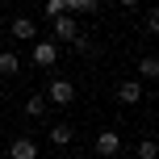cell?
Listing matches in <instances>:
<instances>
[{"label":"cell","instance_id":"cell-1","mask_svg":"<svg viewBox=\"0 0 159 159\" xmlns=\"http://www.w3.org/2000/svg\"><path fill=\"white\" fill-rule=\"evenodd\" d=\"M50 34H55V46H71V38L80 34V17H71V13L50 17Z\"/></svg>","mask_w":159,"mask_h":159},{"label":"cell","instance_id":"cell-2","mask_svg":"<svg viewBox=\"0 0 159 159\" xmlns=\"http://www.w3.org/2000/svg\"><path fill=\"white\" fill-rule=\"evenodd\" d=\"M42 96H46V105H71V101H75V84H71V80H63V75H55V80L46 84V92H42Z\"/></svg>","mask_w":159,"mask_h":159},{"label":"cell","instance_id":"cell-3","mask_svg":"<svg viewBox=\"0 0 159 159\" xmlns=\"http://www.w3.org/2000/svg\"><path fill=\"white\" fill-rule=\"evenodd\" d=\"M8 159H42V147H38V138H30V134H21V138H13L8 143Z\"/></svg>","mask_w":159,"mask_h":159},{"label":"cell","instance_id":"cell-4","mask_svg":"<svg viewBox=\"0 0 159 159\" xmlns=\"http://www.w3.org/2000/svg\"><path fill=\"white\" fill-rule=\"evenodd\" d=\"M96 155L101 159H117L121 155V134L117 130H101V134H96Z\"/></svg>","mask_w":159,"mask_h":159},{"label":"cell","instance_id":"cell-5","mask_svg":"<svg viewBox=\"0 0 159 159\" xmlns=\"http://www.w3.org/2000/svg\"><path fill=\"white\" fill-rule=\"evenodd\" d=\"M143 96H147L143 80H121L117 84V105H143Z\"/></svg>","mask_w":159,"mask_h":159},{"label":"cell","instance_id":"cell-6","mask_svg":"<svg viewBox=\"0 0 159 159\" xmlns=\"http://www.w3.org/2000/svg\"><path fill=\"white\" fill-rule=\"evenodd\" d=\"M55 63H59V46H55V42H34V67L50 71Z\"/></svg>","mask_w":159,"mask_h":159},{"label":"cell","instance_id":"cell-7","mask_svg":"<svg viewBox=\"0 0 159 159\" xmlns=\"http://www.w3.org/2000/svg\"><path fill=\"white\" fill-rule=\"evenodd\" d=\"M8 34H13L17 42H38V25H34V17H13V21H8Z\"/></svg>","mask_w":159,"mask_h":159},{"label":"cell","instance_id":"cell-8","mask_svg":"<svg viewBox=\"0 0 159 159\" xmlns=\"http://www.w3.org/2000/svg\"><path fill=\"white\" fill-rule=\"evenodd\" d=\"M46 113H50V105H46V96H42V92H30V96H25V117L38 121V117H46Z\"/></svg>","mask_w":159,"mask_h":159},{"label":"cell","instance_id":"cell-9","mask_svg":"<svg viewBox=\"0 0 159 159\" xmlns=\"http://www.w3.org/2000/svg\"><path fill=\"white\" fill-rule=\"evenodd\" d=\"M96 4H101V0H63V13H71V17H88V13H96Z\"/></svg>","mask_w":159,"mask_h":159},{"label":"cell","instance_id":"cell-10","mask_svg":"<svg viewBox=\"0 0 159 159\" xmlns=\"http://www.w3.org/2000/svg\"><path fill=\"white\" fill-rule=\"evenodd\" d=\"M17 71H21V55L0 50V75H17Z\"/></svg>","mask_w":159,"mask_h":159},{"label":"cell","instance_id":"cell-11","mask_svg":"<svg viewBox=\"0 0 159 159\" xmlns=\"http://www.w3.org/2000/svg\"><path fill=\"white\" fill-rule=\"evenodd\" d=\"M71 138H75V130L67 126V121H59V126H50V143H55V147H67Z\"/></svg>","mask_w":159,"mask_h":159},{"label":"cell","instance_id":"cell-12","mask_svg":"<svg viewBox=\"0 0 159 159\" xmlns=\"http://www.w3.org/2000/svg\"><path fill=\"white\" fill-rule=\"evenodd\" d=\"M138 75H143V80H155L159 75V55H143V59H138Z\"/></svg>","mask_w":159,"mask_h":159},{"label":"cell","instance_id":"cell-13","mask_svg":"<svg viewBox=\"0 0 159 159\" xmlns=\"http://www.w3.org/2000/svg\"><path fill=\"white\" fill-rule=\"evenodd\" d=\"M134 155L138 159H159V143H155V138H143V143L134 147Z\"/></svg>","mask_w":159,"mask_h":159},{"label":"cell","instance_id":"cell-14","mask_svg":"<svg viewBox=\"0 0 159 159\" xmlns=\"http://www.w3.org/2000/svg\"><path fill=\"white\" fill-rule=\"evenodd\" d=\"M71 50H80V55L92 50V38H88V34H75V38H71Z\"/></svg>","mask_w":159,"mask_h":159},{"label":"cell","instance_id":"cell-15","mask_svg":"<svg viewBox=\"0 0 159 159\" xmlns=\"http://www.w3.org/2000/svg\"><path fill=\"white\" fill-rule=\"evenodd\" d=\"M143 30H147V34H159V13H155V8H151V13H147V21H143Z\"/></svg>","mask_w":159,"mask_h":159},{"label":"cell","instance_id":"cell-16","mask_svg":"<svg viewBox=\"0 0 159 159\" xmlns=\"http://www.w3.org/2000/svg\"><path fill=\"white\" fill-rule=\"evenodd\" d=\"M63 13V0H46V17H59Z\"/></svg>","mask_w":159,"mask_h":159},{"label":"cell","instance_id":"cell-17","mask_svg":"<svg viewBox=\"0 0 159 159\" xmlns=\"http://www.w3.org/2000/svg\"><path fill=\"white\" fill-rule=\"evenodd\" d=\"M117 4H121V8H134V4H138V0H117Z\"/></svg>","mask_w":159,"mask_h":159},{"label":"cell","instance_id":"cell-18","mask_svg":"<svg viewBox=\"0 0 159 159\" xmlns=\"http://www.w3.org/2000/svg\"><path fill=\"white\" fill-rule=\"evenodd\" d=\"M71 159H84V155H71Z\"/></svg>","mask_w":159,"mask_h":159},{"label":"cell","instance_id":"cell-19","mask_svg":"<svg viewBox=\"0 0 159 159\" xmlns=\"http://www.w3.org/2000/svg\"><path fill=\"white\" fill-rule=\"evenodd\" d=\"M0 50H4V46H0Z\"/></svg>","mask_w":159,"mask_h":159}]
</instances>
